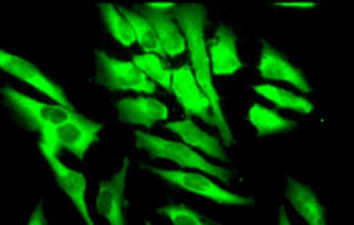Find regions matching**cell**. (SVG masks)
Here are the masks:
<instances>
[{
	"label": "cell",
	"mask_w": 354,
	"mask_h": 225,
	"mask_svg": "<svg viewBox=\"0 0 354 225\" xmlns=\"http://www.w3.org/2000/svg\"><path fill=\"white\" fill-rule=\"evenodd\" d=\"M97 73L96 84L110 90H134L141 94H155L156 87L134 63H125L96 50Z\"/></svg>",
	"instance_id": "8992f818"
},
{
	"label": "cell",
	"mask_w": 354,
	"mask_h": 225,
	"mask_svg": "<svg viewBox=\"0 0 354 225\" xmlns=\"http://www.w3.org/2000/svg\"><path fill=\"white\" fill-rule=\"evenodd\" d=\"M141 166L145 170H148V172L158 175L160 179L167 180L170 186L188 190L192 194H198V196L212 199L219 204H226V206H252V204H255V201L252 197H245L240 196V194L230 193V190L223 189L217 184H214L212 180L207 179L202 173L183 172V170H160L155 168V166L146 165Z\"/></svg>",
	"instance_id": "5b68a950"
},
{
	"label": "cell",
	"mask_w": 354,
	"mask_h": 225,
	"mask_svg": "<svg viewBox=\"0 0 354 225\" xmlns=\"http://www.w3.org/2000/svg\"><path fill=\"white\" fill-rule=\"evenodd\" d=\"M248 120L257 128V135H261V137L273 134H287L297 127V121L283 118L277 109L264 108L261 104L252 106L250 111H248Z\"/></svg>",
	"instance_id": "e0dca14e"
},
{
	"label": "cell",
	"mask_w": 354,
	"mask_h": 225,
	"mask_svg": "<svg viewBox=\"0 0 354 225\" xmlns=\"http://www.w3.org/2000/svg\"><path fill=\"white\" fill-rule=\"evenodd\" d=\"M0 97L21 127H25L26 130L39 132V134L71 120L77 112L75 109L64 108V106L35 101L12 87H0Z\"/></svg>",
	"instance_id": "7a4b0ae2"
},
{
	"label": "cell",
	"mask_w": 354,
	"mask_h": 225,
	"mask_svg": "<svg viewBox=\"0 0 354 225\" xmlns=\"http://www.w3.org/2000/svg\"><path fill=\"white\" fill-rule=\"evenodd\" d=\"M136 146L148 153L151 159H170V162L177 163L183 168L200 170V172H205L207 175L216 177V179H219L224 184H227L234 177L233 170L223 168V166H217L214 163L207 162L203 156H200L198 153H195L189 146L183 144V142L165 141L162 137L138 130L136 132Z\"/></svg>",
	"instance_id": "3957f363"
},
{
	"label": "cell",
	"mask_w": 354,
	"mask_h": 225,
	"mask_svg": "<svg viewBox=\"0 0 354 225\" xmlns=\"http://www.w3.org/2000/svg\"><path fill=\"white\" fill-rule=\"evenodd\" d=\"M254 90L259 95L268 99V101L273 102L278 108L294 109V111L302 112V115H308V112H311L315 109V106L308 99L301 97V95H295L294 92L285 90L281 87H274V85H254Z\"/></svg>",
	"instance_id": "d6986e66"
},
{
	"label": "cell",
	"mask_w": 354,
	"mask_h": 225,
	"mask_svg": "<svg viewBox=\"0 0 354 225\" xmlns=\"http://www.w3.org/2000/svg\"><path fill=\"white\" fill-rule=\"evenodd\" d=\"M262 50H261V63H259V75L268 80H278V81H288L294 85L295 88L302 90L304 94L311 92L309 81L306 80L302 70L290 63L280 50L274 49L271 43L262 40Z\"/></svg>",
	"instance_id": "7c38bea8"
},
{
	"label": "cell",
	"mask_w": 354,
	"mask_h": 225,
	"mask_svg": "<svg viewBox=\"0 0 354 225\" xmlns=\"http://www.w3.org/2000/svg\"><path fill=\"white\" fill-rule=\"evenodd\" d=\"M39 148H40V153H42V156L46 158V162L49 163L50 170H53L57 186L63 189V193H66V196L70 197L71 203L75 204V208L80 211L85 224L94 225L93 217H91V211H88L87 208V201H85L87 180H85L84 173L68 168L64 163H61L59 156L54 155V153L50 151V149H47L46 146H39Z\"/></svg>",
	"instance_id": "30bf717a"
},
{
	"label": "cell",
	"mask_w": 354,
	"mask_h": 225,
	"mask_svg": "<svg viewBox=\"0 0 354 225\" xmlns=\"http://www.w3.org/2000/svg\"><path fill=\"white\" fill-rule=\"evenodd\" d=\"M172 94L176 95L177 101L181 102V106L185 108L186 117L189 118L192 115H196L207 125L216 127L212 106H210L209 97L203 94L202 88L196 84L192 64H185L179 70L172 71Z\"/></svg>",
	"instance_id": "9c48e42d"
},
{
	"label": "cell",
	"mask_w": 354,
	"mask_h": 225,
	"mask_svg": "<svg viewBox=\"0 0 354 225\" xmlns=\"http://www.w3.org/2000/svg\"><path fill=\"white\" fill-rule=\"evenodd\" d=\"M101 128H103L101 124L88 120L80 112H75L71 120L42 132L39 146H46L47 149H50L57 156L63 149H66L82 162L87 149L94 142L100 141L97 134H100Z\"/></svg>",
	"instance_id": "277c9868"
},
{
	"label": "cell",
	"mask_w": 354,
	"mask_h": 225,
	"mask_svg": "<svg viewBox=\"0 0 354 225\" xmlns=\"http://www.w3.org/2000/svg\"><path fill=\"white\" fill-rule=\"evenodd\" d=\"M120 121L129 125H142L151 128L156 121H162L169 117V109L163 102L155 97H136L122 99L115 104Z\"/></svg>",
	"instance_id": "5bb4252c"
},
{
	"label": "cell",
	"mask_w": 354,
	"mask_h": 225,
	"mask_svg": "<svg viewBox=\"0 0 354 225\" xmlns=\"http://www.w3.org/2000/svg\"><path fill=\"white\" fill-rule=\"evenodd\" d=\"M132 63L153 81V84H160L167 92H172V70L165 66L162 57L155 56V54H134L132 56Z\"/></svg>",
	"instance_id": "44dd1931"
},
{
	"label": "cell",
	"mask_w": 354,
	"mask_h": 225,
	"mask_svg": "<svg viewBox=\"0 0 354 225\" xmlns=\"http://www.w3.org/2000/svg\"><path fill=\"white\" fill-rule=\"evenodd\" d=\"M146 225H153V224H151V222H149V220H146Z\"/></svg>",
	"instance_id": "484cf974"
},
{
	"label": "cell",
	"mask_w": 354,
	"mask_h": 225,
	"mask_svg": "<svg viewBox=\"0 0 354 225\" xmlns=\"http://www.w3.org/2000/svg\"><path fill=\"white\" fill-rule=\"evenodd\" d=\"M28 225H47V218H46V215H44L42 201H40V203L37 204L35 210H33L32 217H30V220H28Z\"/></svg>",
	"instance_id": "603a6c76"
},
{
	"label": "cell",
	"mask_w": 354,
	"mask_h": 225,
	"mask_svg": "<svg viewBox=\"0 0 354 225\" xmlns=\"http://www.w3.org/2000/svg\"><path fill=\"white\" fill-rule=\"evenodd\" d=\"M210 68L214 75H234L243 68L236 49V33L233 28L221 25L209 47Z\"/></svg>",
	"instance_id": "4fadbf2b"
},
{
	"label": "cell",
	"mask_w": 354,
	"mask_h": 225,
	"mask_svg": "<svg viewBox=\"0 0 354 225\" xmlns=\"http://www.w3.org/2000/svg\"><path fill=\"white\" fill-rule=\"evenodd\" d=\"M174 19L177 21L186 39V49L189 50V57H192L193 75H195L198 87L209 97L210 106H212L214 120H216V128L219 130L221 139L226 146H233V132H231L230 125L224 118L219 94H217L216 87L212 84V68H210L209 50L205 47L207 9L202 4L177 6L174 9Z\"/></svg>",
	"instance_id": "6da1fadb"
},
{
	"label": "cell",
	"mask_w": 354,
	"mask_h": 225,
	"mask_svg": "<svg viewBox=\"0 0 354 225\" xmlns=\"http://www.w3.org/2000/svg\"><path fill=\"white\" fill-rule=\"evenodd\" d=\"M274 6H280V8H302V9H309V8H315V4H313V2H290V4H288V2H278V4H274Z\"/></svg>",
	"instance_id": "cb8c5ba5"
},
{
	"label": "cell",
	"mask_w": 354,
	"mask_h": 225,
	"mask_svg": "<svg viewBox=\"0 0 354 225\" xmlns=\"http://www.w3.org/2000/svg\"><path fill=\"white\" fill-rule=\"evenodd\" d=\"M160 215H165L174 225H223L219 222L212 220V218L205 217L200 211L193 210V208H188L186 204H176L169 203L167 206L158 208Z\"/></svg>",
	"instance_id": "7402d4cb"
},
{
	"label": "cell",
	"mask_w": 354,
	"mask_h": 225,
	"mask_svg": "<svg viewBox=\"0 0 354 225\" xmlns=\"http://www.w3.org/2000/svg\"><path fill=\"white\" fill-rule=\"evenodd\" d=\"M117 9H118V12H120V14L127 19L129 25L132 26L136 40H138L139 46L142 47V50H145L146 54H155V56H158V57L167 56L165 50H163L162 42H160L158 35H156V32L153 30V26L149 25L148 19L142 18L138 11H131V9L122 8V6Z\"/></svg>",
	"instance_id": "ac0fdd59"
},
{
	"label": "cell",
	"mask_w": 354,
	"mask_h": 225,
	"mask_svg": "<svg viewBox=\"0 0 354 225\" xmlns=\"http://www.w3.org/2000/svg\"><path fill=\"white\" fill-rule=\"evenodd\" d=\"M0 70L9 73L11 77H16L18 80L25 81V84L32 85L33 88H37L39 92L46 94L47 97L56 101L59 106L73 109V106L68 101L63 88H61L56 81L50 80L49 77H46V75H44L35 64L30 63V61L0 49Z\"/></svg>",
	"instance_id": "ba28073f"
},
{
	"label": "cell",
	"mask_w": 354,
	"mask_h": 225,
	"mask_svg": "<svg viewBox=\"0 0 354 225\" xmlns=\"http://www.w3.org/2000/svg\"><path fill=\"white\" fill-rule=\"evenodd\" d=\"M165 128L179 135L189 148L200 149L205 155L221 159V162H230L219 139L203 132L192 118H186V120L181 121H170V124L165 125Z\"/></svg>",
	"instance_id": "9a60e30c"
},
{
	"label": "cell",
	"mask_w": 354,
	"mask_h": 225,
	"mask_svg": "<svg viewBox=\"0 0 354 225\" xmlns=\"http://www.w3.org/2000/svg\"><path fill=\"white\" fill-rule=\"evenodd\" d=\"M131 166V159L125 158L122 168L111 177L110 180H103L100 184V193L96 197V208L110 225H127L125 220V184Z\"/></svg>",
	"instance_id": "8fae6325"
},
{
	"label": "cell",
	"mask_w": 354,
	"mask_h": 225,
	"mask_svg": "<svg viewBox=\"0 0 354 225\" xmlns=\"http://www.w3.org/2000/svg\"><path fill=\"white\" fill-rule=\"evenodd\" d=\"M278 225H292L290 220H288V215L285 206L280 208V220H278Z\"/></svg>",
	"instance_id": "d4e9b609"
},
{
	"label": "cell",
	"mask_w": 354,
	"mask_h": 225,
	"mask_svg": "<svg viewBox=\"0 0 354 225\" xmlns=\"http://www.w3.org/2000/svg\"><path fill=\"white\" fill-rule=\"evenodd\" d=\"M100 12L101 18H103L104 28L108 30V33H110L118 43H122L124 47H131L132 43L136 42L134 30H132V26L129 25L127 19L118 12V9L115 8L113 4L101 2Z\"/></svg>",
	"instance_id": "ffe728a7"
},
{
	"label": "cell",
	"mask_w": 354,
	"mask_h": 225,
	"mask_svg": "<svg viewBox=\"0 0 354 225\" xmlns=\"http://www.w3.org/2000/svg\"><path fill=\"white\" fill-rule=\"evenodd\" d=\"M176 8L177 4L174 2H163V4L151 2V4H145L138 9L139 14L148 19L149 25L153 26L162 42L163 50L170 57H176L177 54H183L186 50V39L174 19Z\"/></svg>",
	"instance_id": "52a82bcc"
},
{
	"label": "cell",
	"mask_w": 354,
	"mask_h": 225,
	"mask_svg": "<svg viewBox=\"0 0 354 225\" xmlns=\"http://www.w3.org/2000/svg\"><path fill=\"white\" fill-rule=\"evenodd\" d=\"M285 196L309 225H326V210L311 187L288 177Z\"/></svg>",
	"instance_id": "2e32d148"
}]
</instances>
